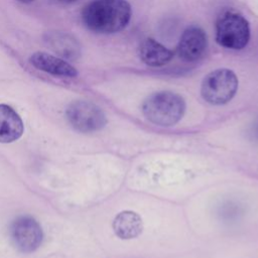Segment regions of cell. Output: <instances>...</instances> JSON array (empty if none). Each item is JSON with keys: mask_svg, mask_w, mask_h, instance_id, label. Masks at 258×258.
Here are the masks:
<instances>
[{"mask_svg": "<svg viewBox=\"0 0 258 258\" xmlns=\"http://www.w3.org/2000/svg\"><path fill=\"white\" fill-rule=\"evenodd\" d=\"M131 18L126 0H93L82 11L85 25L98 33H115L124 29Z\"/></svg>", "mask_w": 258, "mask_h": 258, "instance_id": "1", "label": "cell"}, {"mask_svg": "<svg viewBox=\"0 0 258 258\" xmlns=\"http://www.w3.org/2000/svg\"><path fill=\"white\" fill-rule=\"evenodd\" d=\"M184 99L171 91H159L149 95L142 103L141 111L151 123L169 127L178 123L185 112Z\"/></svg>", "mask_w": 258, "mask_h": 258, "instance_id": "2", "label": "cell"}, {"mask_svg": "<svg viewBox=\"0 0 258 258\" xmlns=\"http://www.w3.org/2000/svg\"><path fill=\"white\" fill-rule=\"evenodd\" d=\"M217 42L229 49H242L250 39V27L246 18L235 10H225L216 22Z\"/></svg>", "mask_w": 258, "mask_h": 258, "instance_id": "3", "label": "cell"}, {"mask_svg": "<svg viewBox=\"0 0 258 258\" xmlns=\"http://www.w3.org/2000/svg\"><path fill=\"white\" fill-rule=\"evenodd\" d=\"M238 85V78L233 71L218 69L204 78L201 85V95L209 104L224 105L234 98Z\"/></svg>", "mask_w": 258, "mask_h": 258, "instance_id": "4", "label": "cell"}, {"mask_svg": "<svg viewBox=\"0 0 258 258\" xmlns=\"http://www.w3.org/2000/svg\"><path fill=\"white\" fill-rule=\"evenodd\" d=\"M66 115L72 127L81 133L98 132L107 124L103 110L89 101L78 100L71 103Z\"/></svg>", "mask_w": 258, "mask_h": 258, "instance_id": "5", "label": "cell"}, {"mask_svg": "<svg viewBox=\"0 0 258 258\" xmlns=\"http://www.w3.org/2000/svg\"><path fill=\"white\" fill-rule=\"evenodd\" d=\"M11 239L15 247L23 253H31L38 249L43 239L40 225L30 216H20L10 227Z\"/></svg>", "mask_w": 258, "mask_h": 258, "instance_id": "6", "label": "cell"}, {"mask_svg": "<svg viewBox=\"0 0 258 258\" xmlns=\"http://www.w3.org/2000/svg\"><path fill=\"white\" fill-rule=\"evenodd\" d=\"M207 46L208 38L206 32L201 27L191 25L182 32L177 45V53L184 61H197L204 55Z\"/></svg>", "mask_w": 258, "mask_h": 258, "instance_id": "7", "label": "cell"}, {"mask_svg": "<svg viewBox=\"0 0 258 258\" xmlns=\"http://www.w3.org/2000/svg\"><path fill=\"white\" fill-rule=\"evenodd\" d=\"M29 62L35 69L52 76L74 78L78 75V71L68 61L44 51H36L31 54Z\"/></svg>", "mask_w": 258, "mask_h": 258, "instance_id": "8", "label": "cell"}, {"mask_svg": "<svg viewBox=\"0 0 258 258\" xmlns=\"http://www.w3.org/2000/svg\"><path fill=\"white\" fill-rule=\"evenodd\" d=\"M24 125L20 116L8 105L0 104V142L11 143L19 139Z\"/></svg>", "mask_w": 258, "mask_h": 258, "instance_id": "9", "label": "cell"}, {"mask_svg": "<svg viewBox=\"0 0 258 258\" xmlns=\"http://www.w3.org/2000/svg\"><path fill=\"white\" fill-rule=\"evenodd\" d=\"M112 228L115 235L122 240H130L138 237L143 231L141 217L133 211H122L113 220Z\"/></svg>", "mask_w": 258, "mask_h": 258, "instance_id": "10", "label": "cell"}, {"mask_svg": "<svg viewBox=\"0 0 258 258\" xmlns=\"http://www.w3.org/2000/svg\"><path fill=\"white\" fill-rule=\"evenodd\" d=\"M141 60L149 67H162L168 63L173 57L170 49L153 38H146L139 47Z\"/></svg>", "mask_w": 258, "mask_h": 258, "instance_id": "11", "label": "cell"}, {"mask_svg": "<svg viewBox=\"0 0 258 258\" xmlns=\"http://www.w3.org/2000/svg\"><path fill=\"white\" fill-rule=\"evenodd\" d=\"M48 42L51 47L62 56L73 59L79 54V45L77 41L66 33H53L49 36Z\"/></svg>", "mask_w": 258, "mask_h": 258, "instance_id": "12", "label": "cell"}, {"mask_svg": "<svg viewBox=\"0 0 258 258\" xmlns=\"http://www.w3.org/2000/svg\"><path fill=\"white\" fill-rule=\"evenodd\" d=\"M246 135L251 142L258 144V117L255 118L248 126L246 130Z\"/></svg>", "mask_w": 258, "mask_h": 258, "instance_id": "13", "label": "cell"}, {"mask_svg": "<svg viewBox=\"0 0 258 258\" xmlns=\"http://www.w3.org/2000/svg\"><path fill=\"white\" fill-rule=\"evenodd\" d=\"M60 2H64V3H72V2H75L77 0H58Z\"/></svg>", "mask_w": 258, "mask_h": 258, "instance_id": "14", "label": "cell"}, {"mask_svg": "<svg viewBox=\"0 0 258 258\" xmlns=\"http://www.w3.org/2000/svg\"><path fill=\"white\" fill-rule=\"evenodd\" d=\"M19 2H22V3H29V2H32L33 0H17Z\"/></svg>", "mask_w": 258, "mask_h": 258, "instance_id": "15", "label": "cell"}]
</instances>
